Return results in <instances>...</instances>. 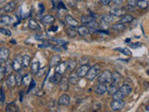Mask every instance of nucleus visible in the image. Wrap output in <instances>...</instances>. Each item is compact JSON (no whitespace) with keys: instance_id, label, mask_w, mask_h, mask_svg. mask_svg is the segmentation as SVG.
I'll use <instances>...</instances> for the list:
<instances>
[{"instance_id":"1","label":"nucleus","mask_w":149,"mask_h":112,"mask_svg":"<svg viewBox=\"0 0 149 112\" xmlns=\"http://www.w3.org/2000/svg\"><path fill=\"white\" fill-rule=\"evenodd\" d=\"M100 73H101V66L99 64H95V66L90 67V69L86 75V79L89 81H93Z\"/></svg>"},{"instance_id":"2","label":"nucleus","mask_w":149,"mask_h":112,"mask_svg":"<svg viewBox=\"0 0 149 112\" xmlns=\"http://www.w3.org/2000/svg\"><path fill=\"white\" fill-rule=\"evenodd\" d=\"M98 82L99 83H106L109 84L112 80V72L109 70H104L98 75Z\"/></svg>"},{"instance_id":"3","label":"nucleus","mask_w":149,"mask_h":112,"mask_svg":"<svg viewBox=\"0 0 149 112\" xmlns=\"http://www.w3.org/2000/svg\"><path fill=\"white\" fill-rule=\"evenodd\" d=\"M111 109L113 111H120L122 110L124 107H125V102L122 100H115L113 99V101L111 102L110 104Z\"/></svg>"},{"instance_id":"4","label":"nucleus","mask_w":149,"mask_h":112,"mask_svg":"<svg viewBox=\"0 0 149 112\" xmlns=\"http://www.w3.org/2000/svg\"><path fill=\"white\" fill-rule=\"evenodd\" d=\"M108 90V84L106 83H99L95 86V89H94V91L97 95H104V93H107Z\"/></svg>"},{"instance_id":"5","label":"nucleus","mask_w":149,"mask_h":112,"mask_svg":"<svg viewBox=\"0 0 149 112\" xmlns=\"http://www.w3.org/2000/svg\"><path fill=\"white\" fill-rule=\"evenodd\" d=\"M22 56L21 55H17L12 61V66H13V70L18 72V71H21L22 68Z\"/></svg>"},{"instance_id":"6","label":"nucleus","mask_w":149,"mask_h":112,"mask_svg":"<svg viewBox=\"0 0 149 112\" xmlns=\"http://www.w3.org/2000/svg\"><path fill=\"white\" fill-rule=\"evenodd\" d=\"M16 8V2L15 1H11L9 2L8 4H6L3 8H0V13L3 14V13H9V12H12Z\"/></svg>"},{"instance_id":"7","label":"nucleus","mask_w":149,"mask_h":112,"mask_svg":"<svg viewBox=\"0 0 149 112\" xmlns=\"http://www.w3.org/2000/svg\"><path fill=\"white\" fill-rule=\"evenodd\" d=\"M89 69H90V64H81V66L76 71V75L78 76L79 79H82V78L86 77V75L88 73V71H89Z\"/></svg>"},{"instance_id":"8","label":"nucleus","mask_w":149,"mask_h":112,"mask_svg":"<svg viewBox=\"0 0 149 112\" xmlns=\"http://www.w3.org/2000/svg\"><path fill=\"white\" fill-rule=\"evenodd\" d=\"M67 71V62H61L55 66V72L60 75H63Z\"/></svg>"},{"instance_id":"9","label":"nucleus","mask_w":149,"mask_h":112,"mask_svg":"<svg viewBox=\"0 0 149 112\" xmlns=\"http://www.w3.org/2000/svg\"><path fill=\"white\" fill-rule=\"evenodd\" d=\"M71 102V98L68 94L63 93L60 96L59 100H58V104L60 106H69Z\"/></svg>"},{"instance_id":"10","label":"nucleus","mask_w":149,"mask_h":112,"mask_svg":"<svg viewBox=\"0 0 149 112\" xmlns=\"http://www.w3.org/2000/svg\"><path fill=\"white\" fill-rule=\"evenodd\" d=\"M9 58V50L7 48H1L0 49V61L2 63H5Z\"/></svg>"},{"instance_id":"11","label":"nucleus","mask_w":149,"mask_h":112,"mask_svg":"<svg viewBox=\"0 0 149 112\" xmlns=\"http://www.w3.org/2000/svg\"><path fill=\"white\" fill-rule=\"evenodd\" d=\"M65 22L67 23V25H68L69 26H71V27H74V28L78 27V22H77L76 20L71 15H66L65 16Z\"/></svg>"},{"instance_id":"12","label":"nucleus","mask_w":149,"mask_h":112,"mask_svg":"<svg viewBox=\"0 0 149 112\" xmlns=\"http://www.w3.org/2000/svg\"><path fill=\"white\" fill-rule=\"evenodd\" d=\"M118 90L121 91V93H122L125 97L128 96L129 94L131 93V91H133L131 87L129 85V84H123V85L121 86L120 88H118Z\"/></svg>"},{"instance_id":"13","label":"nucleus","mask_w":149,"mask_h":112,"mask_svg":"<svg viewBox=\"0 0 149 112\" xmlns=\"http://www.w3.org/2000/svg\"><path fill=\"white\" fill-rule=\"evenodd\" d=\"M60 89L63 91H65L68 90L69 88V80H67V78H62V80L60 81Z\"/></svg>"},{"instance_id":"14","label":"nucleus","mask_w":149,"mask_h":112,"mask_svg":"<svg viewBox=\"0 0 149 112\" xmlns=\"http://www.w3.org/2000/svg\"><path fill=\"white\" fill-rule=\"evenodd\" d=\"M77 33H78V35L80 36L85 37L90 34V30L87 26H84V25L83 26H78L77 27Z\"/></svg>"},{"instance_id":"15","label":"nucleus","mask_w":149,"mask_h":112,"mask_svg":"<svg viewBox=\"0 0 149 112\" xmlns=\"http://www.w3.org/2000/svg\"><path fill=\"white\" fill-rule=\"evenodd\" d=\"M7 85L9 88H13L15 87L16 84V79H15V75H13L12 73L8 76V79H7Z\"/></svg>"},{"instance_id":"16","label":"nucleus","mask_w":149,"mask_h":112,"mask_svg":"<svg viewBox=\"0 0 149 112\" xmlns=\"http://www.w3.org/2000/svg\"><path fill=\"white\" fill-rule=\"evenodd\" d=\"M6 111L7 112H17L19 111V107L14 102H11L6 106Z\"/></svg>"},{"instance_id":"17","label":"nucleus","mask_w":149,"mask_h":112,"mask_svg":"<svg viewBox=\"0 0 149 112\" xmlns=\"http://www.w3.org/2000/svg\"><path fill=\"white\" fill-rule=\"evenodd\" d=\"M118 84L119 83H116V82H110V86H108V90L107 93L110 95H113V94L116 93V91L118 90Z\"/></svg>"},{"instance_id":"18","label":"nucleus","mask_w":149,"mask_h":112,"mask_svg":"<svg viewBox=\"0 0 149 112\" xmlns=\"http://www.w3.org/2000/svg\"><path fill=\"white\" fill-rule=\"evenodd\" d=\"M114 21V16L111 14V13H108V14H104L101 17V22L103 23H111Z\"/></svg>"},{"instance_id":"19","label":"nucleus","mask_w":149,"mask_h":112,"mask_svg":"<svg viewBox=\"0 0 149 112\" xmlns=\"http://www.w3.org/2000/svg\"><path fill=\"white\" fill-rule=\"evenodd\" d=\"M77 66V62L74 59H70L69 61H67V71L72 73L74 70V68Z\"/></svg>"},{"instance_id":"20","label":"nucleus","mask_w":149,"mask_h":112,"mask_svg":"<svg viewBox=\"0 0 149 112\" xmlns=\"http://www.w3.org/2000/svg\"><path fill=\"white\" fill-rule=\"evenodd\" d=\"M133 16L131 15V14H125L121 16V18L119 20V23H130L133 21Z\"/></svg>"},{"instance_id":"21","label":"nucleus","mask_w":149,"mask_h":112,"mask_svg":"<svg viewBox=\"0 0 149 112\" xmlns=\"http://www.w3.org/2000/svg\"><path fill=\"white\" fill-rule=\"evenodd\" d=\"M110 13L113 16H122L124 14V9H121V8H112L110 9Z\"/></svg>"},{"instance_id":"22","label":"nucleus","mask_w":149,"mask_h":112,"mask_svg":"<svg viewBox=\"0 0 149 112\" xmlns=\"http://www.w3.org/2000/svg\"><path fill=\"white\" fill-rule=\"evenodd\" d=\"M12 22V17L9 15H2L0 16V23L2 25H11Z\"/></svg>"},{"instance_id":"23","label":"nucleus","mask_w":149,"mask_h":112,"mask_svg":"<svg viewBox=\"0 0 149 112\" xmlns=\"http://www.w3.org/2000/svg\"><path fill=\"white\" fill-rule=\"evenodd\" d=\"M31 56L28 55V54H25V55L22 56V67L23 68H26V67H28L30 66V64H31Z\"/></svg>"},{"instance_id":"24","label":"nucleus","mask_w":149,"mask_h":112,"mask_svg":"<svg viewBox=\"0 0 149 112\" xmlns=\"http://www.w3.org/2000/svg\"><path fill=\"white\" fill-rule=\"evenodd\" d=\"M95 21V19H94V17L92 16H90V15H83L81 16V23H83V25H89L90 23Z\"/></svg>"},{"instance_id":"25","label":"nucleus","mask_w":149,"mask_h":112,"mask_svg":"<svg viewBox=\"0 0 149 112\" xmlns=\"http://www.w3.org/2000/svg\"><path fill=\"white\" fill-rule=\"evenodd\" d=\"M126 23H117L116 25H112V29L116 30L117 32H122L126 29Z\"/></svg>"},{"instance_id":"26","label":"nucleus","mask_w":149,"mask_h":112,"mask_svg":"<svg viewBox=\"0 0 149 112\" xmlns=\"http://www.w3.org/2000/svg\"><path fill=\"white\" fill-rule=\"evenodd\" d=\"M4 67H5V73H6V75H8V76H9V75H11L12 73L13 66H12V63L9 60H8L6 62V66Z\"/></svg>"},{"instance_id":"27","label":"nucleus","mask_w":149,"mask_h":112,"mask_svg":"<svg viewBox=\"0 0 149 112\" xmlns=\"http://www.w3.org/2000/svg\"><path fill=\"white\" fill-rule=\"evenodd\" d=\"M78 80L79 78L78 76L76 75V73H72L70 75V77L68 78V80H69V83L72 84V85H76V84H77V82H78Z\"/></svg>"},{"instance_id":"28","label":"nucleus","mask_w":149,"mask_h":112,"mask_svg":"<svg viewBox=\"0 0 149 112\" xmlns=\"http://www.w3.org/2000/svg\"><path fill=\"white\" fill-rule=\"evenodd\" d=\"M120 80H121V75L118 73L117 71H114V72H112V80H111V82L119 83Z\"/></svg>"},{"instance_id":"29","label":"nucleus","mask_w":149,"mask_h":112,"mask_svg":"<svg viewBox=\"0 0 149 112\" xmlns=\"http://www.w3.org/2000/svg\"><path fill=\"white\" fill-rule=\"evenodd\" d=\"M61 80H62V75L55 72V74H54L53 76L49 79V81L50 82H52L53 84H58L61 81Z\"/></svg>"},{"instance_id":"30","label":"nucleus","mask_w":149,"mask_h":112,"mask_svg":"<svg viewBox=\"0 0 149 112\" xmlns=\"http://www.w3.org/2000/svg\"><path fill=\"white\" fill-rule=\"evenodd\" d=\"M61 62H62L61 56H59V55H54V56H52L51 60H50V66H56L57 64H60Z\"/></svg>"},{"instance_id":"31","label":"nucleus","mask_w":149,"mask_h":112,"mask_svg":"<svg viewBox=\"0 0 149 112\" xmlns=\"http://www.w3.org/2000/svg\"><path fill=\"white\" fill-rule=\"evenodd\" d=\"M54 21H55V18L51 15H46L45 17H43L42 19V22L44 23H46V25H51V23H54Z\"/></svg>"},{"instance_id":"32","label":"nucleus","mask_w":149,"mask_h":112,"mask_svg":"<svg viewBox=\"0 0 149 112\" xmlns=\"http://www.w3.org/2000/svg\"><path fill=\"white\" fill-rule=\"evenodd\" d=\"M31 70H32V73L34 75H36L37 72L39 71V62L35 61V62L31 64Z\"/></svg>"},{"instance_id":"33","label":"nucleus","mask_w":149,"mask_h":112,"mask_svg":"<svg viewBox=\"0 0 149 112\" xmlns=\"http://www.w3.org/2000/svg\"><path fill=\"white\" fill-rule=\"evenodd\" d=\"M29 28L32 29V30H39L40 29V26H39L38 23H37L35 21V20L31 19L29 21Z\"/></svg>"},{"instance_id":"34","label":"nucleus","mask_w":149,"mask_h":112,"mask_svg":"<svg viewBox=\"0 0 149 112\" xmlns=\"http://www.w3.org/2000/svg\"><path fill=\"white\" fill-rule=\"evenodd\" d=\"M66 34L70 37H76L77 35H78V33H77V31H76V29H74V27H71V28H67L66 29Z\"/></svg>"},{"instance_id":"35","label":"nucleus","mask_w":149,"mask_h":112,"mask_svg":"<svg viewBox=\"0 0 149 112\" xmlns=\"http://www.w3.org/2000/svg\"><path fill=\"white\" fill-rule=\"evenodd\" d=\"M31 82H32V79L31 77H30V75H25V76L22 77V85L29 86Z\"/></svg>"},{"instance_id":"36","label":"nucleus","mask_w":149,"mask_h":112,"mask_svg":"<svg viewBox=\"0 0 149 112\" xmlns=\"http://www.w3.org/2000/svg\"><path fill=\"white\" fill-rule=\"evenodd\" d=\"M15 79H16V84L18 86H21L22 84V75L20 73V71L16 72L15 74Z\"/></svg>"},{"instance_id":"37","label":"nucleus","mask_w":149,"mask_h":112,"mask_svg":"<svg viewBox=\"0 0 149 112\" xmlns=\"http://www.w3.org/2000/svg\"><path fill=\"white\" fill-rule=\"evenodd\" d=\"M112 97H113V99H115V100H122L125 98V96L121 93V91L119 90H117L116 93L112 95Z\"/></svg>"},{"instance_id":"38","label":"nucleus","mask_w":149,"mask_h":112,"mask_svg":"<svg viewBox=\"0 0 149 112\" xmlns=\"http://www.w3.org/2000/svg\"><path fill=\"white\" fill-rule=\"evenodd\" d=\"M137 7H139V8L142 9H144L148 7V2L146 0H140V1H137Z\"/></svg>"},{"instance_id":"39","label":"nucleus","mask_w":149,"mask_h":112,"mask_svg":"<svg viewBox=\"0 0 149 112\" xmlns=\"http://www.w3.org/2000/svg\"><path fill=\"white\" fill-rule=\"evenodd\" d=\"M116 50H118V52H122L123 54L127 56H131V52L129 49H124V48H116Z\"/></svg>"},{"instance_id":"40","label":"nucleus","mask_w":149,"mask_h":112,"mask_svg":"<svg viewBox=\"0 0 149 112\" xmlns=\"http://www.w3.org/2000/svg\"><path fill=\"white\" fill-rule=\"evenodd\" d=\"M0 33L3 34V35H5V36H11V32L9 31V29H6V28H0Z\"/></svg>"},{"instance_id":"41","label":"nucleus","mask_w":149,"mask_h":112,"mask_svg":"<svg viewBox=\"0 0 149 112\" xmlns=\"http://www.w3.org/2000/svg\"><path fill=\"white\" fill-rule=\"evenodd\" d=\"M5 75H6V73H5V67L1 66V67H0V82H1L3 80H4Z\"/></svg>"},{"instance_id":"42","label":"nucleus","mask_w":149,"mask_h":112,"mask_svg":"<svg viewBox=\"0 0 149 112\" xmlns=\"http://www.w3.org/2000/svg\"><path fill=\"white\" fill-rule=\"evenodd\" d=\"M6 98H5V93H4V90L3 88L0 90V104H3L5 102Z\"/></svg>"},{"instance_id":"43","label":"nucleus","mask_w":149,"mask_h":112,"mask_svg":"<svg viewBox=\"0 0 149 112\" xmlns=\"http://www.w3.org/2000/svg\"><path fill=\"white\" fill-rule=\"evenodd\" d=\"M80 64H89V58H88L87 56L83 57V58H81L80 61H79Z\"/></svg>"},{"instance_id":"44","label":"nucleus","mask_w":149,"mask_h":112,"mask_svg":"<svg viewBox=\"0 0 149 112\" xmlns=\"http://www.w3.org/2000/svg\"><path fill=\"white\" fill-rule=\"evenodd\" d=\"M35 86H36V82H35V80H32V82L30 83V85H29V90H28V93H30L34 88H35Z\"/></svg>"},{"instance_id":"45","label":"nucleus","mask_w":149,"mask_h":112,"mask_svg":"<svg viewBox=\"0 0 149 112\" xmlns=\"http://www.w3.org/2000/svg\"><path fill=\"white\" fill-rule=\"evenodd\" d=\"M100 2H101V4H102V5H104V6H107V5H109V4H110L111 0H100Z\"/></svg>"},{"instance_id":"46","label":"nucleus","mask_w":149,"mask_h":112,"mask_svg":"<svg viewBox=\"0 0 149 112\" xmlns=\"http://www.w3.org/2000/svg\"><path fill=\"white\" fill-rule=\"evenodd\" d=\"M129 5H131V7H136L137 6L136 0H129Z\"/></svg>"},{"instance_id":"47","label":"nucleus","mask_w":149,"mask_h":112,"mask_svg":"<svg viewBox=\"0 0 149 112\" xmlns=\"http://www.w3.org/2000/svg\"><path fill=\"white\" fill-rule=\"evenodd\" d=\"M45 71H46V68H42V69H39V71L37 72V77H41L42 75L45 73Z\"/></svg>"},{"instance_id":"48","label":"nucleus","mask_w":149,"mask_h":112,"mask_svg":"<svg viewBox=\"0 0 149 112\" xmlns=\"http://www.w3.org/2000/svg\"><path fill=\"white\" fill-rule=\"evenodd\" d=\"M36 95L37 96H43L44 95V94H45V91H44L43 90H39V91H36Z\"/></svg>"},{"instance_id":"49","label":"nucleus","mask_w":149,"mask_h":112,"mask_svg":"<svg viewBox=\"0 0 149 112\" xmlns=\"http://www.w3.org/2000/svg\"><path fill=\"white\" fill-rule=\"evenodd\" d=\"M38 7H39V12L40 13H43L44 11H45V7L43 6V4H39Z\"/></svg>"},{"instance_id":"50","label":"nucleus","mask_w":149,"mask_h":112,"mask_svg":"<svg viewBox=\"0 0 149 112\" xmlns=\"http://www.w3.org/2000/svg\"><path fill=\"white\" fill-rule=\"evenodd\" d=\"M111 1L113 2L115 5H119L123 2V0H111Z\"/></svg>"},{"instance_id":"51","label":"nucleus","mask_w":149,"mask_h":112,"mask_svg":"<svg viewBox=\"0 0 149 112\" xmlns=\"http://www.w3.org/2000/svg\"><path fill=\"white\" fill-rule=\"evenodd\" d=\"M131 48L136 49V48H139V47H141L142 44H141V43H135V44H131Z\"/></svg>"},{"instance_id":"52","label":"nucleus","mask_w":149,"mask_h":112,"mask_svg":"<svg viewBox=\"0 0 149 112\" xmlns=\"http://www.w3.org/2000/svg\"><path fill=\"white\" fill-rule=\"evenodd\" d=\"M96 33H101V34H105V35H108V32L104 31V30H98V31H96Z\"/></svg>"},{"instance_id":"53","label":"nucleus","mask_w":149,"mask_h":112,"mask_svg":"<svg viewBox=\"0 0 149 112\" xmlns=\"http://www.w3.org/2000/svg\"><path fill=\"white\" fill-rule=\"evenodd\" d=\"M22 93H23L22 91L20 93V100H21V102H22V99H23V94Z\"/></svg>"},{"instance_id":"54","label":"nucleus","mask_w":149,"mask_h":112,"mask_svg":"<svg viewBox=\"0 0 149 112\" xmlns=\"http://www.w3.org/2000/svg\"><path fill=\"white\" fill-rule=\"evenodd\" d=\"M57 30V26H53L51 27V31H56Z\"/></svg>"},{"instance_id":"55","label":"nucleus","mask_w":149,"mask_h":112,"mask_svg":"<svg viewBox=\"0 0 149 112\" xmlns=\"http://www.w3.org/2000/svg\"><path fill=\"white\" fill-rule=\"evenodd\" d=\"M130 41H131V39L130 38H127L126 40H125V43H130Z\"/></svg>"},{"instance_id":"56","label":"nucleus","mask_w":149,"mask_h":112,"mask_svg":"<svg viewBox=\"0 0 149 112\" xmlns=\"http://www.w3.org/2000/svg\"><path fill=\"white\" fill-rule=\"evenodd\" d=\"M145 111H149V106H147L146 107H145Z\"/></svg>"},{"instance_id":"57","label":"nucleus","mask_w":149,"mask_h":112,"mask_svg":"<svg viewBox=\"0 0 149 112\" xmlns=\"http://www.w3.org/2000/svg\"><path fill=\"white\" fill-rule=\"evenodd\" d=\"M146 73H147V75L149 76V70H147V71H146Z\"/></svg>"},{"instance_id":"58","label":"nucleus","mask_w":149,"mask_h":112,"mask_svg":"<svg viewBox=\"0 0 149 112\" xmlns=\"http://www.w3.org/2000/svg\"><path fill=\"white\" fill-rule=\"evenodd\" d=\"M76 1H77V2H80V1H82V0H76Z\"/></svg>"},{"instance_id":"59","label":"nucleus","mask_w":149,"mask_h":112,"mask_svg":"<svg viewBox=\"0 0 149 112\" xmlns=\"http://www.w3.org/2000/svg\"><path fill=\"white\" fill-rule=\"evenodd\" d=\"M1 63H2V62H1V61H0V67H1Z\"/></svg>"},{"instance_id":"60","label":"nucleus","mask_w":149,"mask_h":112,"mask_svg":"<svg viewBox=\"0 0 149 112\" xmlns=\"http://www.w3.org/2000/svg\"><path fill=\"white\" fill-rule=\"evenodd\" d=\"M136 1H140V0H136Z\"/></svg>"}]
</instances>
